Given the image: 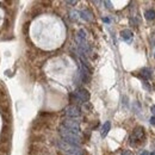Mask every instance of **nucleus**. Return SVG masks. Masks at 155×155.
Returning a JSON list of instances; mask_svg holds the SVG:
<instances>
[{"instance_id": "obj_2", "label": "nucleus", "mask_w": 155, "mask_h": 155, "mask_svg": "<svg viewBox=\"0 0 155 155\" xmlns=\"http://www.w3.org/2000/svg\"><path fill=\"white\" fill-rule=\"evenodd\" d=\"M62 127H63V128H66L67 130L72 131L73 134H77V135H79V133H80V127H79V123H78V122H75V120H72V119H66V120H63Z\"/></svg>"}, {"instance_id": "obj_1", "label": "nucleus", "mask_w": 155, "mask_h": 155, "mask_svg": "<svg viewBox=\"0 0 155 155\" xmlns=\"http://www.w3.org/2000/svg\"><path fill=\"white\" fill-rule=\"evenodd\" d=\"M60 135L62 137L63 142H66V143H68V144H71V146L78 147V146H80V143H81V140H80L79 135L73 134L72 131L67 130V129L63 128V127L60 128Z\"/></svg>"}, {"instance_id": "obj_3", "label": "nucleus", "mask_w": 155, "mask_h": 155, "mask_svg": "<svg viewBox=\"0 0 155 155\" xmlns=\"http://www.w3.org/2000/svg\"><path fill=\"white\" fill-rule=\"evenodd\" d=\"M75 96L81 101H87L90 99V93H88V91L86 88H79L75 92Z\"/></svg>"}, {"instance_id": "obj_5", "label": "nucleus", "mask_w": 155, "mask_h": 155, "mask_svg": "<svg viewBox=\"0 0 155 155\" xmlns=\"http://www.w3.org/2000/svg\"><path fill=\"white\" fill-rule=\"evenodd\" d=\"M144 135V129L142 127H137L135 128V130L133 131V136H131V140L135 138V140H141Z\"/></svg>"}, {"instance_id": "obj_9", "label": "nucleus", "mask_w": 155, "mask_h": 155, "mask_svg": "<svg viewBox=\"0 0 155 155\" xmlns=\"http://www.w3.org/2000/svg\"><path fill=\"white\" fill-rule=\"evenodd\" d=\"M144 17H146L148 20L155 19V11H154V10H148V11H146Z\"/></svg>"}, {"instance_id": "obj_6", "label": "nucleus", "mask_w": 155, "mask_h": 155, "mask_svg": "<svg viewBox=\"0 0 155 155\" xmlns=\"http://www.w3.org/2000/svg\"><path fill=\"white\" fill-rule=\"evenodd\" d=\"M120 37L124 39V41H130V39L133 38V32H131L130 30L125 29V30H123V31L120 32Z\"/></svg>"}, {"instance_id": "obj_12", "label": "nucleus", "mask_w": 155, "mask_h": 155, "mask_svg": "<svg viewBox=\"0 0 155 155\" xmlns=\"http://www.w3.org/2000/svg\"><path fill=\"white\" fill-rule=\"evenodd\" d=\"M150 124H153V125H155V116L150 118Z\"/></svg>"}, {"instance_id": "obj_14", "label": "nucleus", "mask_w": 155, "mask_h": 155, "mask_svg": "<svg viewBox=\"0 0 155 155\" xmlns=\"http://www.w3.org/2000/svg\"><path fill=\"white\" fill-rule=\"evenodd\" d=\"M152 112H153V115H155V105L152 106Z\"/></svg>"}, {"instance_id": "obj_4", "label": "nucleus", "mask_w": 155, "mask_h": 155, "mask_svg": "<svg viewBox=\"0 0 155 155\" xmlns=\"http://www.w3.org/2000/svg\"><path fill=\"white\" fill-rule=\"evenodd\" d=\"M64 114L68 117H72V118H73V117H79L80 116V110L78 109L77 106H73V105H72V106H68V107L64 110Z\"/></svg>"}, {"instance_id": "obj_7", "label": "nucleus", "mask_w": 155, "mask_h": 155, "mask_svg": "<svg viewBox=\"0 0 155 155\" xmlns=\"http://www.w3.org/2000/svg\"><path fill=\"white\" fill-rule=\"evenodd\" d=\"M110 129H111V123L110 122H105L104 123V125H103V128H101V136L103 137H105V136L107 135V133L110 131Z\"/></svg>"}, {"instance_id": "obj_10", "label": "nucleus", "mask_w": 155, "mask_h": 155, "mask_svg": "<svg viewBox=\"0 0 155 155\" xmlns=\"http://www.w3.org/2000/svg\"><path fill=\"white\" fill-rule=\"evenodd\" d=\"M81 17H82L85 20H91L92 15H91L88 11H82V12H81Z\"/></svg>"}, {"instance_id": "obj_13", "label": "nucleus", "mask_w": 155, "mask_h": 155, "mask_svg": "<svg viewBox=\"0 0 155 155\" xmlns=\"http://www.w3.org/2000/svg\"><path fill=\"white\" fill-rule=\"evenodd\" d=\"M141 155H149V153H148V152H146V150H144V152H142V153H141Z\"/></svg>"}, {"instance_id": "obj_8", "label": "nucleus", "mask_w": 155, "mask_h": 155, "mask_svg": "<svg viewBox=\"0 0 155 155\" xmlns=\"http://www.w3.org/2000/svg\"><path fill=\"white\" fill-rule=\"evenodd\" d=\"M141 75L143 79H149V78L152 77V72H150V69H148V68H143L142 71H141Z\"/></svg>"}, {"instance_id": "obj_11", "label": "nucleus", "mask_w": 155, "mask_h": 155, "mask_svg": "<svg viewBox=\"0 0 155 155\" xmlns=\"http://www.w3.org/2000/svg\"><path fill=\"white\" fill-rule=\"evenodd\" d=\"M122 155H133V153H131L130 150H124V152L122 153Z\"/></svg>"}]
</instances>
